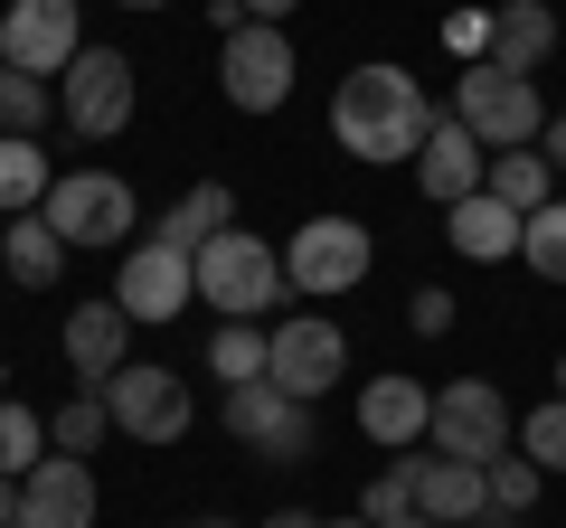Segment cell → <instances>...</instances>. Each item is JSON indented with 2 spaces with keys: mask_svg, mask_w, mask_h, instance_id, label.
Wrapping results in <instances>:
<instances>
[{
  "mask_svg": "<svg viewBox=\"0 0 566 528\" xmlns=\"http://www.w3.org/2000/svg\"><path fill=\"white\" fill-rule=\"evenodd\" d=\"M57 189V170H48V151L29 142V133H0V218H29V208Z\"/></svg>",
  "mask_w": 566,
  "mask_h": 528,
  "instance_id": "24",
  "label": "cell"
},
{
  "mask_svg": "<svg viewBox=\"0 0 566 528\" xmlns=\"http://www.w3.org/2000/svg\"><path fill=\"white\" fill-rule=\"evenodd\" d=\"M39 218L66 236V255H123L133 226H142V208H133V180H114V170H66L39 199Z\"/></svg>",
  "mask_w": 566,
  "mask_h": 528,
  "instance_id": "5",
  "label": "cell"
},
{
  "mask_svg": "<svg viewBox=\"0 0 566 528\" xmlns=\"http://www.w3.org/2000/svg\"><path fill=\"white\" fill-rule=\"evenodd\" d=\"M189 274H199V303H218L227 321H264V311L283 303V255L264 236H245V226H218V236L189 255Z\"/></svg>",
  "mask_w": 566,
  "mask_h": 528,
  "instance_id": "3",
  "label": "cell"
},
{
  "mask_svg": "<svg viewBox=\"0 0 566 528\" xmlns=\"http://www.w3.org/2000/svg\"><path fill=\"white\" fill-rule=\"evenodd\" d=\"M406 330H416V340H444V330H453V293L444 284H416V293H406Z\"/></svg>",
  "mask_w": 566,
  "mask_h": 528,
  "instance_id": "33",
  "label": "cell"
},
{
  "mask_svg": "<svg viewBox=\"0 0 566 528\" xmlns=\"http://www.w3.org/2000/svg\"><path fill=\"white\" fill-rule=\"evenodd\" d=\"M520 264H528V274H547V284H566V199H547L538 218L520 226Z\"/></svg>",
  "mask_w": 566,
  "mask_h": 528,
  "instance_id": "30",
  "label": "cell"
},
{
  "mask_svg": "<svg viewBox=\"0 0 566 528\" xmlns=\"http://www.w3.org/2000/svg\"><path fill=\"white\" fill-rule=\"evenodd\" d=\"M557 397H566V349H557Z\"/></svg>",
  "mask_w": 566,
  "mask_h": 528,
  "instance_id": "41",
  "label": "cell"
},
{
  "mask_svg": "<svg viewBox=\"0 0 566 528\" xmlns=\"http://www.w3.org/2000/svg\"><path fill=\"white\" fill-rule=\"evenodd\" d=\"M264 378H274L283 397L322 406L331 387L349 378V330L331 321V311H293V321H274V359H264Z\"/></svg>",
  "mask_w": 566,
  "mask_h": 528,
  "instance_id": "8",
  "label": "cell"
},
{
  "mask_svg": "<svg viewBox=\"0 0 566 528\" xmlns=\"http://www.w3.org/2000/svg\"><path fill=\"white\" fill-rule=\"evenodd\" d=\"M538 482H547V472L528 463V453H501V463H482V490H491V519H482V528L528 519V509H538Z\"/></svg>",
  "mask_w": 566,
  "mask_h": 528,
  "instance_id": "26",
  "label": "cell"
},
{
  "mask_svg": "<svg viewBox=\"0 0 566 528\" xmlns=\"http://www.w3.org/2000/svg\"><path fill=\"white\" fill-rule=\"evenodd\" d=\"M57 349H66V368H76V387H104L133 359V311H123L114 293H104V303H76L66 330H57Z\"/></svg>",
  "mask_w": 566,
  "mask_h": 528,
  "instance_id": "16",
  "label": "cell"
},
{
  "mask_svg": "<svg viewBox=\"0 0 566 528\" xmlns=\"http://www.w3.org/2000/svg\"><path fill=\"white\" fill-rule=\"evenodd\" d=\"M520 226L528 218H510L491 189H472L463 208H444V236H453V255H463V264H510V255H520Z\"/></svg>",
  "mask_w": 566,
  "mask_h": 528,
  "instance_id": "19",
  "label": "cell"
},
{
  "mask_svg": "<svg viewBox=\"0 0 566 528\" xmlns=\"http://www.w3.org/2000/svg\"><path fill=\"white\" fill-rule=\"evenodd\" d=\"M104 434H114V425H104V397H95V387H76V397L57 406V425H48V453H76V463H85Z\"/></svg>",
  "mask_w": 566,
  "mask_h": 528,
  "instance_id": "29",
  "label": "cell"
},
{
  "mask_svg": "<svg viewBox=\"0 0 566 528\" xmlns=\"http://www.w3.org/2000/svg\"><path fill=\"white\" fill-rule=\"evenodd\" d=\"M20 528H95V472L76 453H48L20 482Z\"/></svg>",
  "mask_w": 566,
  "mask_h": 528,
  "instance_id": "18",
  "label": "cell"
},
{
  "mask_svg": "<svg viewBox=\"0 0 566 528\" xmlns=\"http://www.w3.org/2000/svg\"><path fill=\"white\" fill-rule=\"evenodd\" d=\"M95 397H104V425L133 434V444H180V434L199 425V397H189V378H180V368H161V359H123L114 378L95 387Z\"/></svg>",
  "mask_w": 566,
  "mask_h": 528,
  "instance_id": "6",
  "label": "cell"
},
{
  "mask_svg": "<svg viewBox=\"0 0 566 528\" xmlns=\"http://www.w3.org/2000/svg\"><path fill=\"white\" fill-rule=\"evenodd\" d=\"M538 151H547V170L566 180V114H547V133H538Z\"/></svg>",
  "mask_w": 566,
  "mask_h": 528,
  "instance_id": "35",
  "label": "cell"
},
{
  "mask_svg": "<svg viewBox=\"0 0 566 528\" xmlns=\"http://www.w3.org/2000/svg\"><path fill=\"white\" fill-rule=\"evenodd\" d=\"M39 463H48V415H29V406L0 397V482H29Z\"/></svg>",
  "mask_w": 566,
  "mask_h": 528,
  "instance_id": "27",
  "label": "cell"
},
{
  "mask_svg": "<svg viewBox=\"0 0 566 528\" xmlns=\"http://www.w3.org/2000/svg\"><path fill=\"white\" fill-rule=\"evenodd\" d=\"M114 303L133 311L142 330H161V321H180V311L199 303V274H189V255H180V245L133 236V245H123V264H114Z\"/></svg>",
  "mask_w": 566,
  "mask_h": 528,
  "instance_id": "10",
  "label": "cell"
},
{
  "mask_svg": "<svg viewBox=\"0 0 566 528\" xmlns=\"http://www.w3.org/2000/svg\"><path fill=\"white\" fill-rule=\"evenodd\" d=\"M406 528H434V519H406Z\"/></svg>",
  "mask_w": 566,
  "mask_h": 528,
  "instance_id": "43",
  "label": "cell"
},
{
  "mask_svg": "<svg viewBox=\"0 0 566 528\" xmlns=\"http://www.w3.org/2000/svg\"><path fill=\"white\" fill-rule=\"evenodd\" d=\"M237 10H245V20H264V29H283L293 10H303V0H237Z\"/></svg>",
  "mask_w": 566,
  "mask_h": 528,
  "instance_id": "36",
  "label": "cell"
},
{
  "mask_svg": "<svg viewBox=\"0 0 566 528\" xmlns=\"http://www.w3.org/2000/svg\"><path fill=\"white\" fill-rule=\"evenodd\" d=\"M255 528H322L312 509H274V519H255Z\"/></svg>",
  "mask_w": 566,
  "mask_h": 528,
  "instance_id": "37",
  "label": "cell"
},
{
  "mask_svg": "<svg viewBox=\"0 0 566 528\" xmlns=\"http://www.w3.org/2000/svg\"><path fill=\"white\" fill-rule=\"evenodd\" d=\"M491 57L520 66V76H538V66L557 57V10H547V0H501V10H491Z\"/></svg>",
  "mask_w": 566,
  "mask_h": 528,
  "instance_id": "21",
  "label": "cell"
},
{
  "mask_svg": "<svg viewBox=\"0 0 566 528\" xmlns=\"http://www.w3.org/2000/svg\"><path fill=\"white\" fill-rule=\"evenodd\" d=\"M424 425H434V387L424 378H406V368H378V378L359 387V434L378 453H416L424 444Z\"/></svg>",
  "mask_w": 566,
  "mask_h": 528,
  "instance_id": "14",
  "label": "cell"
},
{
  "mask_svg": "<svg viewBox=\"0 0 566 528\" xmlns=\"http://www.w3.org/2000/svg\"><path fill=\"white\" fill-rule=\"evenodd\" d=\"M189 528H227V519H189Z\"/></svg>",
  "mask_w": 566,
  "mask_h": 528,
  "instance_id": "42",
  "label": "cell"
},
{
  "mask_svg": "<svg viewBox=\"0 0 566 528\" xmlns=\"http://www.w3.org/2000/svg\"><path fill=\"white\" fill-rule=\"evenodd\" d=\"M57 114H66V133H85V142H114L123 123H133V57H123V47H85V57L57 76Z\"/></svg>",
  "mask_w": 566,
  "mask_h": 528,
  "instance_id": "11",
  "label": "cell"
},
{
  "mask_svg": "<svg viewBox=\"0 0 566 528\" xmlns=\"http://www.w3.org/2000/svg\"><path fill=\"white\" fill-rule=\"evenodd\" d=\"M0 274H10V284H20V293H48V284H57V274H66V236H57V226L39 218V208H29V218H10V226H0Z\"/></svg>",
  "mask_w": 566,
  "mask_h": 528,
  "instance_id": "20",
  "label": "cell"
},
{
  "mask_svg": "<svg viewBox=\"0 0 566 528\" xmlns=\"http://www.w3.org/2000/svg\"><path fill=\"white\" fill-rule=\"evenodd\" d=\"M368 264H378V236L359 218H340V208H322V218H303L293 245H283V284L303 293V303H340V293L368 284Z\"/></svg>",
  "mask_w": 566,
  "mask_h": 528,
  "instance_id": "4",
  "label": "cell"
},
{
  "mask_svg": "<svg viewBox=\"0 0 566 528\" xmlns=\"http://www.w3.org/2000/svg\"><path fill=\"white\" fill-rule=\"evenodd\" d=\"M510 397L491 378H453V387H434V425H424V444L434 453H453V463H501L510 453Z\"/></svg>",
  "mask_w": 566,
  "mask_h": 528,
  "instance_id": "7",
  "label": "cell"
},
{
  "mask_svg": "<svg viewBox=\"0 0 566 528\" xmlns=\"http://www.w3.org/2000/svg\"><path fill=\"white\" fill-rule=\"evenodd\" d=\"M520 453H528L538 472H566V397H547V406L520 415Z\"/></svg>",
  "mask_w": 566,
  "mask_h": 528,
  "instance_id": "31",
  "label": "cell"
},
{
  "mask_svg": "<svg viewBox=\"0 0 566 528\" xmlns=\"http://www.w3.org/2000/svg\"><path fill=\"white\" fill-rule=\"evenodd\" d=\"M114 10H170V0H114Z\"/></svg>",
  "mask_w": 566,
  "mask_h": 528,
  "instance_id": "40",
  "label": "cell"
},
{
  "mask_svg": "<svg viewBox=\"0 0 566 528\" xmlns=\"http://www.w3.org/2000/svg\"><path fill=\"white\" fill-rule=\"evenodd\" d=\"M218 226H237V189H227V180H199L189 199H170V208H161V226H151V236L180 245V255H199Z\"/></svg>",
  "mask_w": 566,
  "mask_h": 528,
  "instance_id": "22",
  "label": "cell"
},
{
  "mask_svg": "<svg viewBox=\"0 0 566 528\" xmlns=\"http://www.w3.org/2000/svg\"><path fill=\"white\" fill-rule=\"evenodd\" d=\"M406 170H416V189H424V199H434V208H463L472 189H482L491 151L472 142V133H463V123H453V114H434V133H424V151H416V161H406Z\"/></svg>",
  "mask_w": 566,
  "mask_h": 528,
  "instance_id": "17",
  "label": "cell"
},
{
  "mask_svg": "<svg viewBox=\"0 0 566 528\" xmlns=\"http://www.w3.org/2000/svg\"><path fill=\"white\" fill-rule=\"evenodd\" d=\"M48 114H57V85H48V76H20V66H0V133H29V142H39Z\"/></svg>",
  "mask_w": 566,
  "mask_h": 528,
  "instance_id": "28",
  "label": "cell"
},
{
  "mask_svg": "<svg viewBox=\"0 0 566 528\" xmlns=\"http://www.w3.org/2000/svg\"><path fill=\"white\" fill-rule=\"evenodd\" d=\"M76 57H85L76 0H10V10H0V66H20V76H66Z\"/></svg>",
  "mask_w": 566,
  "mask_h": 528,
  "instance_id": "12",
  "label": "cell"
},
{
  "mask_svg": "<svg viewBox=\"0 0 566 528\" xmlns=\"http://www.w3.org/2000/svg\"><path fill=\"white\" fill-rule=\"evenodd\" d=\"M482 189L510 208V218H538V208L557 199V170H547V151H538V142H528V151H491Z\"/></svg>",
  "mask_w": 566,
  "mask_h": 528,
  "instance_id": "23",
  "label": "cell"
},
{
  "mask_svg": "<svg viewBox=\"0 0 566 528\" xmlns=\"http://www.w3.org/2000/svg\"><path fill=\"white\" fill-rule=\"evenodd\" d=\"M359 519H378V528H406V519H416V482H406V453H397V463H387L378 482L359 490Z\"/></svg>",
  "mask_w": 566,
  "mask_h": 528,
  "instance_id": "32",
  "label": "cell"
},
{
  "mask_svg": "<svg viewBox=\"0 0 566 528\" xmlns=\"http://www.w3.org/2000/svg\"><path fill=\"white\" fill-rule=\"evenodd\" d=\"M322 528H378V519H359V509H349V519H322Z\"/></svg>",
  "mask_w": 566,
  "mask_h": 528,
  "instance_id": "39",
  "label": "cell"
},
{
  "mask_svg": "<svg viewBox=\"0 0 566 528\" xmlns=\"http://www.w3.org/2000/svg\"><path fill=\"white\" fill-rule=\"evenodd\" d=\"M406 482H416V519H434V528H482V519H491L482 463H453V453H406Z\"/></svg>",
  "mask_w": 566,
  "mask_h": 528,
  "instance_id": "15",
  "label": "cell"
},
{
  "mask_svg": "<svg viewBox=\"0 0 566 528\" xmlns=\"http://www.w3.org/2000/svg\"><path fill=\"white\" fill-rule=\"evenodd\" d=\"M453 123H463L482 151H528L547 133L538 76H520V66H501V57H472L463 76H453Z\"/></svg>",
  "mask_w": 566,
  "mask_h": 528,
  "instance_id": "2",
  "label": "cell"
},
{
  "mask_svg": "<svg viewBox=\"0 0 566 528\" xmlns=\"http://www.w3.org/2000/svg\"><path fill=\"white\" fill-rule=\"evenodd\" d=\"M293 39L283 29H264V20H245L237 39H218V85H227V104L237 114H283L293 104Z\"/></svg>",
  "mask_w": 566,
  "mask_h": 528,
  "instance_id": "9",
  "label": "cell"
},
{
  "mask_svg": "<svg viewBox=\"0 0 566 528\" xmlns=\"http://www.w3.org/2000/svg\"><path fill=\"white\" fill-rule=\"evenodd\" d=\"M0 528H20V482H0Z\"/></svg>",
  "mask_w": 566,
  "mask_h": 528,
  "instance_id": "38",
  "label": "cell"
},
{
  "mask_svg": "<svg viewBox=\"0 0 566 528\" xmlns=\"http://www.w3.org/2000/svg\"><path fill=\"white\" fill-rule=\"evenodd\" d=\"M264 359H274V330L264 321H218V340H208V378L218 387H255Z\"/></svg>",
  "mask_w": 566,
  "mask_h": 528,
  "instance_id": "25",
  "label": "cell"
},
{
  "mask_svg": "<svg viewBox=\"0 0 566 528\" xmlns=\"http://www.w3.org/2000/svg\"><path fill=\"white\" fill-rule=\"evenodd\" d=\"M227 434H237L245 453H264V463H312V406L283 397L274 378L227 387Z\"/></svg>",
  "mask_w": 566,
  "mask_h": 528,
  "instance_id": "13",
  "label": "cell"
},
{
  "mask_svg": "<svg viewBox=\"0 0 566 528\" xmlns=\"http://www.w3.org/2000/svg\"><path fill=\"white\" fill-rule=\"evenodd\" d=\"M424 133H434V104H424V85L406 76V66L368 57V66H349V76L331 85V142H340L359 170L416 161Z\"/></svg>",
  "mask_w": 566,
  "mask_h": 528,
  "instance_id": "1",
  "label": "cell"
},
{
  "mask_svg": "<svg viewBox=\"0 0 566 528\" xmlns=\"http://www.w3.org/2000/svg\"><path fill=\"white\" fill-rule=\"evenodd\" d=\"M444 47H453V57H491V10H453V20H444Z\"/></svg>",
  "mask_w": 566,
  "mask_h": 528,
  "instance_id": "34",
  "label": "cell"
}]
</instances>
